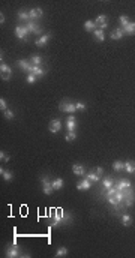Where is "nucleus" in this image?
Masks as SVG:
<instances>
[{"mask_svg":"<svg viewBox=\"0 0 135 258\" xmlns=\"http://www.w3.org/2000/svg\"><path fill=\"white\" fill-rule=\"evenodd\" d=\"M41 182H42V186H44V194L45 195H51L54 189H53V182L48 179V176H42Z\"/></svg>","mask_w":135,"mask_h":258,"instance_id":"obj_1","label":"nucleus"},{"mask_svg":"<svg viewBox=\"0 0 135 258\" xmlns=\"http://www.w3.org/2000/svg\"><path fill=\"white\" fill-rule=\"evenodd\" d=\"M59 110L60 111H66V113H75L77 111V107H75V102H69V101H63L60 102L59 105Z\"/></svg>","mask_w":135,"mask_h":258,"instance_id":"obj_2","label":"nucleus"},{"mask_svg":"<svg viewBox=\"0 0 135 258\" xmlns=\"http://www.w3.org/2000/svg\"><path fill=\"white\" fill-rule=\"evenodd\" d=\"M0 75H2V80H3V81H8V80L11 78L12 71H11V68H9L6 63H2V65H0Z\"/></svg>","mask_w":135,"mask_h":258,"instance_id":"obj_3","label":"nucleus"},{"mask_svg":"<svg viewBox=\"0 0 135 258\" xmlns=\"http://www.w3.org/2000/svg\"><path fill=\"white\" fill-rule=\"evenodd\" d=\"M6 257L8 258H15V257H21V252H20V248L18 245H12L6 249Z\"/></svg>","mask_w":135,"mask_h":258,"instance_id":"obj_4","label":"nucleus"},{"mask_svg":"<svg viewBox=\"0 0 135 258\" xmlns=\"http://www.w3.org/2000/svg\"><path fill=\"white\" fill-rule=\"evenodd\" d=\"M27 35H29V30L23 26H17L15 27V36L21 41H27Z\"/></svg>","mask_w":135,"mask_h":258,"instance_id":"obj_5","label":"nucleus"},{"mask_svg":"<svg viewBox=\"0 0 135 258\" xmlns=\"http://www.w3.org/2000/svg\"><path fill=\"white\" fill-rule=\"evenodd\" d=\"M26 29L29 30V33H36V35H41V33H42V29H41V27H38L33 21H29V23H27V26H26Z\"/></svg>","mask_w":135,"mask_h":258,"instance_id":"obj_6","label":"nucleus"},{"mask_svg":"<svg viewBox=\"0 0 135 258\" xmlns=\"http://www.w3.org/2000/svg\"><path fill=\"white\" fill-rule=\"evenodd\" d=\"M62 129V122L59 120V119H54V120H51L50 123V131L53 134H57L59 131Z\"/></svg>","mask_w":135,"mask_h":258,"instance_id":"obj_7","label":"nucleus"},{"mask_svg":"<svg viewBox=\"0 0 135 258\" xmlns=\"http://www.w3.org/2000/svg\"><path fill=\"white\" fill-rule=\"evenodd\" d=\"M66 128L68 131H75V128H77V119H75L74 114H69L68 122H66Z\"/></svg>","mask_w":135,"mask_h":258,"instance_id":"obj_8","label":"nucleus"},{"mask_svg":"<svg viewBox=\"0 0 135 258\" xmlns=\"http://www.w3.org/2000/svg\"><path fill=\"white\" fill-rule=\"evenodd\" d=\"M18 66L24 71V72H30V69H32V62H27V60H18Z\"/></svg>","mask_w":135,"mask_h":258,"instance_id":"obj_9","label":"nucleus"},{"mask_svg":"<svg viewBox=\"0 0 135 258\" xmlns=\"http://www.w3.org/2000/svg\"><path fill=\"white\" fill-rule=\"evenodd\" d=\"M29 15H30V20L41 18V17L44 15V12H42L41 8H35V9H30V11H29Z\"/></svg>","mask_w":135,"mask_h":258,"instance_id":"obj_10","label":"nucleus"},{"mask_svg":"<svg viewBox=\"0 0 135 258\" xmlns=\"http://www.w3.org/2000/svg\"><path fill=\"white\" fill-rule=\"evenodd\" d=\"M90 186H92V182L89 179H84V180H81L80 183L77 185V189L78 191H87V189H90Z\"/></svg>","mask_w":135,"mask_h":258,"instance_id":"obj_11","label":"nucleus"},{"mask_svg":"<svg viewBox=\"0 0 135 258\" xmlns=\"http://www.w3.org/2000/svg\"><path fill=\"white\" fill-rule=\"evenodd\" d=\"M50 38H51V35H42V36H39L36 39V45H38V47H45Z\"/></svg>","mask_w":135,"mask_h":258,"instance_id":"obj_12","label":"nucleus"},{"mask_svg":"<svg viewBox=\"0 0 135 258\" xmlns=\"http://www.w3.org/2000/svg\"><path fill=\"white\" fill-rule=\"evenodd\" d=\"M29 74H33V75H36V77H44V75H45V69H42L41 66H35L33 65Z\"/></svg>","mask_w":135,"mask_h":258,"instance_id":"obj_13","label":"nucleus"},{"mask_svg":"<svg viewBox=\"0 0 135 258\" xmlns=\"http://www.w3.org/2000/svg\"><path fill=\"white\" fill-rule=\"evenodd\" d=\"M123 170H125L126 173H129V174H134V173H135V162H134V161H126Z\"/></svg>","mask_w":135,"mask_h":258,"instance_id":"obj_14","label":"nucleus"},{"mask_svg":"<svg viewBox=\"0 0 135 258\" xmlns=\"http://www.w3.org/2000/svg\"><path fill=\"white\" fill-rule=\"evenodd\" d=\"M123 35H125V32H123V27L114 29V30H113V33H111V39L117 41V39H120V38H123Z\"/></svg>","mask_w":135,"mask_h":258,"instance_id":"obj_15","label":"nucleus"},{"mask_svg":"<svg viewBox=\"0 0 135 258\" xmlns=\"http://www.w3.org/2000/svg\"><path fill=\"white\" fill-rule=\"evenodd\" d=\"M72 171H74V174H77V176H84V167L81 165V164H75V165L72 167Z\"/></svg>","mask_w":135,"mask_h":258,"instance_id":"obj_16","label":"nucleus"},{"mask_svg":"<svg viewBox=\"0 0 135 258\" xmlns=\"http://www.w3.org/2000/svg\"><path fill=\"white\" fill-rule=\"evenodd\" d=\"M0 174H2L3 180H6V182H11V180H12V173H11V171H8V170H3V168H0Z\"/></svg>","mask_w":135,"mask_h":258,"instance_id":"obj_17","label":"nucleus"},{"mask_svg":"<svg viewBox=\"0 0 135 258\" xmlns=\"http://www.w3.org/2000/svg\"><path fill=\"white\" fill-rule=\"evenodd\" d=\"M117 191H123V189H131V183L128 182V180H120L117 183Z\"/></svg>","mask_w":135,"mask_h":258,"instance_id":"obj_18","label":"nucleus"},{"mask_svg":"<svg viewBox=\"0 0 135 258\" xmlns=\"http://www.w3.org/2000/svg\"><path fill=\"white\" fill-rule=\"evenodd\" d=\"M95 27H96V23L92 21V20H87L84 23V29L87 32H95Z\"/></svg>","mask_w":135,"mask_h":258,"instance_id":"obj_19","label":"nucleus"},{"mask_svg":"<svg viewBox=\"0 0 135 258\" xmlns=\"http://www.w3.org/2000/svg\"><path fill=\"white\" fill-rule=\"evenodd\" d=\"M125 35H134L135 33V23H129L125 29H123Z\"/></svg>","mask_w":135,"mask_h":258,"instance_id":"obj_20","label":"nucleus"},{"mask_svg":"<svg viewBox=\"0 0 135 258\" xmlns=\"http://www.w3.org/2000/svg\"><path fill=\"white\" fill-rule=\"evenodd\" d=\"M30 62H32V65H35V66H41V63H42V56L33 54L32 59H30Z\"/></svg>","mask_w":135,"mask_h":258,"instance_id":"obj_21","label":"nucleus"},{"mask_svg":"<svg viewBox=\"0 0 135 258\" xmlns=\"http://www.w3.org/2000/svg\"><path fill=\"white\" fill-rule=\"evenodd\" d=\"M62 186H63V180H62V179H54V180H53V189H54V191L62 189Z\"/></svg>","mask_w":135,"mask_h":258,"instance_id":"obj_22","label":"nucleus"},{"mask_svg":"<svg viewBox=\"0 0 135 258\" xmlns=\"http://www.w3.org/2000/svg\"><path fill=\"white\" fill-rule=\"evenodd\" d=\"M120 221H122V224H123V225H125V227H129V225H131V224H132V218H131V216H129V215H123V216H122V219H120Z\"/></svg>","mask_w":135,"mask_h":258,"instance_id":"obj_23","label":"nucleus"},{"mask_svg":"<svg viewBox=\"0 0 135 258\" xmlns=\"http://www.w3.org/2000/svg\"><path fill=\"white\" fill-rule=\"evenodd\" d=\"M95 33V38L99 41V42H104V39H105V35H104V30H101V29H98V30H95L93 32Z\"/></svg>","mask_w":135,"mask_h":258,"instance_id":"obj_24","label":"nucleus"},{"mask_svg":"<svg viewBox=\"0 0 135 258\" xmlns=\"http://www.w3.org/2000/svg\"><path fill=\"white\" fill-rule=\"evenodd\" d=\"M102 185H104V188H105V189H110V188H113V186H114V182H113V179L107 177V179H104Z\"/></svg>","mask_w":135,"mask_h":258,"instance_id":"obj_25","label":"nucleus"},{"mask_svg":"<svg viewBox=\"0 0 135 258\" xmlns=\"http://www.w3.org/2000/svg\"><path fill=\"white\" fill-rule=\"evenodd\" d=\"M113 168H114L116 171H122V170L125 168V164H123L122 161H116V162L113 164Z\"/></svg>","mask_w":135,"mask_h":258,"instance_id":"obj_26","label":"nucleus"},{"mask_svg":"<svg viewBox=\"0 0 135 258\" xmlns=\"http://www.w3.org/2000/svg\"><path fill=\"white\" fill-rule=\"evenodd\" d=\"M86 179H89L90 182H98V180H99V176H98L96 173H89Z\"/></svg>","mask_w":135,"mask_h":258,"instance_id":"obj_27","label":"nucleus"},{"mask_svg":"<svg viewBox=\"0 0 135 258\" xmlns=\"http://www.w3.org/2000/svg\"><path fill=\"white\" fill-rule=\"evenodd\" d=\"M77 138V132L75 131H69L66 134V141H74Z\"/></svg>","mask_w":135,"mask_h":258,"instance_id":"obj_28","label":"nucleus"},{"mask_svg":"<svg viewBox=\"0 0 135 258\" xmlns=\"http://www.w3.org/2000/svg\"><path fill=\"white\" fill-rule=\"evenodd\" d=\"M18 18L20 20H30V15H29V12H26V11H20V12H18Z\"/></svg>","mask_w":135,"mask_h":258,"instance_id":"obj_29","label":"nucleus"},{"mask_svg":"<svg viewBox=\"0 0 135 258\" xmlns=\"http://www.w3.org/2000/svg\"><path fill=\"white\" fill-rule=\"evenodd\" d=\"M68 255V249L66 248H59V251L56 252V257H65Z\"/></svg>","mask_w":135,"mask_h":258,"instance_id":"obj_30","label":"nucleus"},{"mask_svg":"<svg viewBox=\"0 0 135 258\" xmlns=\"http://www.w3.org/2000/svg\"><path fill=\"white\" fill-rule=\"evenodd\" d=\"M119 21L122 23V26H123V29H125V27H126V26L129 24V18H128L126 15H122V17L119 18Z\"/></svg>","mask_w":135,"mask_h":258,"instance_id":"obj_31","label":"nucleus"},{"mask_svg":"<svg viewBox=\"0 0 135 258\" xmlns=\"http://www.w3.org/2000/svg\"><path fill=\"white\" fill-rule=\"evenodd\" d=\"M107 15H99V17H98V18L95 20V23H96V24H98V26H99V24H104V23H107Z\"/></svg>","mask_w":135,"mask_h":258,"instance_id":"obj_32","label":"nucleus"},{"mask_svg":"<svg viewBox=\"0 0 135 258\" xmlns=\"http://www.w3.org/2000/svg\"><path fill=\"white\" fill-rule=\"evenodd\" d=\"M0 161L2 162H8L9 161V156H8L6 152H0Z\"/></svg>","mask_w":135,"mask_h":258,"instance_id":"obj_33","label":"nucleus"},{"mask_svg":"<svg viewBox=\"0 0 135 258\" xmlns=\"http://www.w3.org/2000/svg\"><path fill=\"white\" fill-rule=\"evenodd\" d=\"M0 110L2 111H6L8 110V104H6V99H0Z\"/></svg>","mask_w":135,"mask_h":258,"instance_id":"obj_34","label":"nucleus"},{"mask_svg":"<svg viewBox=\"0 0 135 258\" xmlns=\"http://www.w3.org/2000/svg\"><path fill=\"white\" fill-rule=\"evenodd\" d=\"M5 117H6V120H12L14 119V113L11 110H6L5 111Z\"/></svg>","mask_w":135,"mask_h":258,"instance_id":"obj_35","label":"nucleus"},{"mask_svg":"<svg viewBox=\"0 0 135 258\" xmlns=\"http://www.w3.org/2000/svg\"><path fill=\"white\" fill-rule=\"evenodd\" d=\"M75 107H77V110H80V111L86 110V104H84V102H75Z\"/></svg>","mask_w":135,"mask_h":258,"instance_id":"obj_36","label":"nucleus"},{"mask_svg":"<svg viewBox=\"0 0 135 258\" xmlns=\"http://www.w3.org/2000/svg\"><path fill=\"white\" fill-rule=\"evenodd\" d=\"M35 81H36V75H33V74L27 75V83H29V84H33Z\"/></svg>","mask_w":135,"mask_h":258,"instance_id":"obj_37","label":"nucleus"},{"mask_svg":"<svg viewBox=\"0 0 135 258\" xmlns=\"http://www.w3.org/2000/svg\"><path fill=\"white\" fill-rule=\"evenodd\" d=\"M96 174H98V176H99V177H101L102 174H104V170H102L101 167H99V168H96Z\"/></svg>","mask_w":135,"mask_h":258,"instance_id":"obj_38","label":"nucleus"},{"mask_svg":"<svg viewBox=\"0 0 135 258\" xmlns=\"http://www.w3.org/2000/svg\"><path fill=\"white\" fill-rule=\"evenodd\" d=\"M5 15H3V14H2V15H0V23H2V24H3V23H5Z\"/></svg>","mask_w":135,"mask_h":258,"instance_id":"obj_39","label":"nucleus"}]
</instances>
